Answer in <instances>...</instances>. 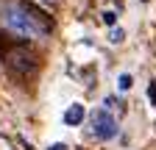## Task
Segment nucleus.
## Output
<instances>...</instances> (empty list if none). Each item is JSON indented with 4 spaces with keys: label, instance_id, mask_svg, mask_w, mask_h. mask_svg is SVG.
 <instances>
[{
    "label": "nucleus",
    "instance_id": "7ed1b4c3",
    "mask_svg": "<svg viewBox=\"0 0 156 150\" xmlns=\"http://www.w3.org/2000/svg\"><path fill=\"white\" fill-rule=\"evenodd\" d=\"M0 20H3V28L11 31L14 36H36L34 25L28 22V17L17 9V3H6V6H0Z\"/></svg>",
    "mask_w": 156,
    "mask_h": 150
},
{
    "label": "nucleus",
    "instance_id": "39448f33",
    "mask_svg": "<svg viewBox=\"0 0 156 150\" xmlns=\"http://www.w3.org/2000/svg\"><path fill=\"white\" fill-rule=\"evenodd\" d=\"M84 117H87V108L81 106V103H73L67 111H64V122L70 125V128H75V125H81L84 122Z\"/></svg>",
    "mask_w": 156,
    "mask_h": 150
},
{
    "label": "nucleus",
    "instance_id": "f257e3e1",
    "mask_svg": "<svg viewBox=\"0 0 156 150\" xmlns=\"http://www.w3.org/2000/svg\"><path fill=\"white\" fill-rule=\"evenodd\" d=\"M0 61L6 64V70H9L11 78H20V81H31L34 75L39 72V67H42V59H39L36 47L31 45V39H25V36H20L17 45Z\"/></svg>",
    "mask_w": 156,
    "mask_h": 150
},
{
    "label": "nucleus",
    "instance_id": "20e7f679",
    "mask_svg": "<svg viewBox=\"0 0 156 150\" xmlns=\"http://www.w3.org/2000/svg\"><path fill=\"white\" fill-rule=\"evenodd\" d=\"M92 128H95V136L103 139V142H109V139L117 136V120L112 117L109 108H101V111L92 114Z\"/></svg>",
    "mask_w": 156,
    "mask_h": 150
},
{
    "label": "nucleus",
    "instance_id": "9b49d317",
    "mask_svg": "<svg viewBox=\"0 0 156 150\" xmlns=\"http://www.w3.org/2000/svg\"><path fill=\"white\" fill-rule=\"evenodd\" d=\"M36 3H42V6H56L58 0H36Z\"/></svg>",
    "mask_w": 156,
    "mask_h": 150
},
{
    "label": "nucleus",
    "instance_id": "6e6552de",
    "mask_svg": "<svg viewBox=\"0 0 156 150\" xmlns=\"http://www.w3.org/2000/svg\"><path fill=\"white\" fill-rule=\"evenodd\" d=\"M103 22H106L109 28H114V25H117V14H114V11H103Z\"/></svg>",
    "mask_w": 156,
    "mask_h": 150
},
{
    "label": "nucleus",
    "instance_id": "f03ea898",
    "mask_svg": "<svg viewBox=\"0 0 156 150\" xmlns=\"http://www.w3.org/2000/svg\"><path fill=\"white\" fill-rule=\"evenodd\" d=\"M17 9L28 17V22L34 25L36 36H53L56 33V17L36 0H17Z\"/></svg>",
    "mask_w": 156,
    "mask_h": 150
},
{
    "label": "nucleus",
    "instance_id": "0eeeda50",
    "mask_svg": "<svg viewBox=\"0 0 156 150\" xmlns=\"http://www.w3.org/2000/svg\"><path fill=\"white\" fill-rule=\"evenodd\" d=\"M131 84H134V81H131V75H120V78H117V86H120V92H128Z\"/></svg>",
    "mask_w": 156,
    "mask_h": 150
},
{
    "label": "nucleus",
    "instance_id": "423d86ee",
    "mask_svg": "<svg viewBox=\"0 0 156 150\" xmlns=\"http://www.w3.org/2000/svg\"><path fill=\"white\" fill-rule=\"evenodd\" d=\"M17 39H20V36H14V33L6 31V28H0V59H3V56L17 45Z\"/></svg>",
    "mask_w": 156,
    "mask_h": 150
},
{
    "label": "nucleus",
    "instance_id": "f8f14e48",
    "mask_svg": "<svg viewBox=\"0 0 156 150\" xmlns=\"http://www.w3.org/2000/svg\"><path fill=\"white\" fill-rule=\"evenodd\" d=\"M50 150H67L64 145H50Z\"/></svg>",
    "mask_w": 156,
    "mask_h": 150
},
{
    "label": "nucleus",
    "instance_id": "9d476101",
    "mask_svg": "<svg viewBox=\"0 0 156 150\" xmlns=\"http://www.w3.org/2000/svg\"><path fill=\"white\" fill-rule=\"evenodd\" d=\"M112 42H114V45H120V42H123V31H120V28H114V31H112Z\"/></svg>",
    "mask_w": 156,
    "mask_h": 150
},
{
    "label": "nucleus",
    "instance_id": "1a4fd4ad",
    "mask_svg": "<svg viewBox=\"0 0 156 150\" xmlns=\"http://www.w3.org/2000/svg\"><path fill=\"white\" fill-rule=\"evenodd\" d=\"M148 100L156 106V81H151V84H148Z\"/></svg>",
    "mask_w": 156,
    "mask_h": 150
}]
</instances>
